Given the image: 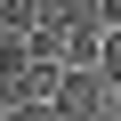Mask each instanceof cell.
Wrapping results in <instances>:
<instances>
[{"instance_id":"1","label":"cell","mask_w":121,"mask_h":121,"mask_svg":"<svg viewBox=\"0 0 121 121\" xmlns=\"http://www.w3.org/2000/svg\"><path fill=\"white\" fill-rule=\"evenodd\" d=\"M105 73H65V89H56V121H105Z\"/></svg>"},{"instance_id":"4","label":"cell","mask_w":121,"mask_h":121,"mask_svg":"<svg viewBox=\"0 0 121 121\" xmlns=\"http://www.w3.org/2000/svg\"><path fill=\"white\" fill-rule=\"evenodd\" d=\"M0 121H56V105H16V113H0Z\"/></svg>"},{"instance_id":"2","label":"cell","mask_w":121,"mask_h":121,"mask_svg":"<svg viewBox=\"0 0 121 121\" xmlns=\"http://www.w3.org/2000/svg\"><path fill=\"white\" fill-rule=\"evenodd\" d=\"M0 32L8 40H40V0H0Z\"/></svg>"},{"instance_id":"3","label":"cell","mask_w":121,"mask_h":121,"mask_svg":"<svg viewBox=\"0 0 121 121\" xmlns=\"http://www.w3.org/2000/svg\"><path fill=\"white\" fill-rule=\"evenodd\" d=\"M97 73H105V81L121 89V32H105V65H97Z\"/></svg>"}]
</instances>
